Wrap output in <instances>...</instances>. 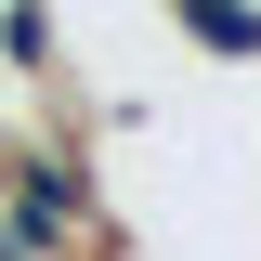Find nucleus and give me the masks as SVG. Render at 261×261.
Masks as SVG:
<instances>
[{
  "instance_id": "1",
  "label": "nucleus",
  "mask_w": 261,
  "mask_h": 261,
  "mask_svg": "<svg viewBox=\"0 0 261 261\" xmlns=\"http://www.w3.org/2000/svg\"><path fill=\"white\" fill-rule=\"evenodd\" d=\"M183 53H222V65H261V0H196V13H183Z\"/></svg>"
}]
</instances>
